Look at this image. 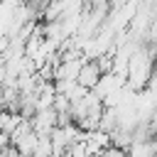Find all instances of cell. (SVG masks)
I'll return each instance as SVG.
<instances>
[{
	"label": "cell",
	"instance_id": "obj_1",
	"mask_svg": "<svg viewBox=\"0 0 157 157\" xmlns=\"http://www.w3.org/2000/svg\"><path fill=\"white\" fill-rule=\"evenodd\" d=\"M98 157H128V150H120V147H115V145H108Z\"/></svg>",
	"mask_w": 157,
	"mask_h": 157
}]
</instances>
